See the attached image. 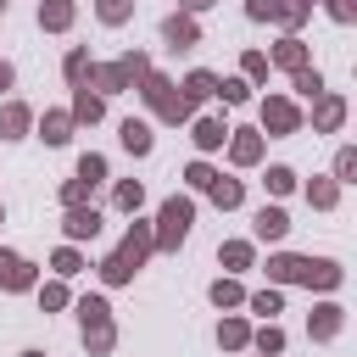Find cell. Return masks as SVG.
Masks as SVG:
<instances>
[{
    "mask_svg": "<svg viewBox=\"0 0 357 357\" xmlns=\"http://www.w3.org/2000/svg\"><path fill=\"white\" fill-rule=\"evenodd\" d=\"M151 73V56L145 50H123L117 61H89V73H84V84L95 89V95H134V84Z\"/></svg>",
    "mask_w": 357,
    "mask_h": 357,
    "instance_id": "2",
    "label": "cell"
},
{
    "mask_svg": "<svg viewBox=\"0 0 357 357\" xmlns=\"http://www.w3.org/2000/svg\"><path fill=\"white\" fill-rule=\"evenodd\" d=\"M223 151H229V162H234V167H257V162H262V151H268V139H262V128H229Z\"/></svg>",
    "mask_w": 357,
    "mask_h": 357,
    "instance_id": "10",
    "label": "cell"
},
{
    "mask_svg": "<svg viewBox=\"0 0 357 357\" xmlns=\"http://www.w3.org/2000/svg\"><path fill=\"white\" fill-rule=\"evenodd\" d=\"M17 357H45V351H39V346H28V351H17Z\"/></svg>",
    "mask_w": 357,
    "mask_h": 357,
    "instance_id": "49",
    "label": "cell"
},
{
    "mask_svg": "<svg viewBox=\"0 0 357 357\" xmlns=\"http://www.w3.org/2000/svg\"><path fill=\"white\" fill-rule=\"evenodd\" d=\"M95 190H100V184H89V178H78V173H73V178L61 184V206H89V201H95Z\"/></svg>",
    "mask_w": 357,
    "mask_h": 357,
    "instance_id": "40",
    "label": "cell"
},
{
    "mask_svg": "<svg viewBox=\"0 0 357 357\" xmlns=\"http://www.w3.org/2000/svg\"><path fill=\"white\" fill-rule=\"evenodd\" d=\"M206 195H212V206H218V212H234V206H245V184H240V178H223V173L206 184Z\"/></svg>",
    "mask_w": 357,
    "mask_h": 357,
    "instance_id": "28",
    "label": "cell"
},
{
    "mask_svg": "<svg viewBox=\"0 0 357 357\" xmlns=\"http://www.w3.org/2000/svg\"><path fill=\"white\" fill-rule=\"evenodd\" d=\"M312 6H318V0H279V11H273V28H284V33H301V28H307V17H312Z\"/></svg>",
    "mask_w": 357,
    "mask_h": 357,
    "instance_id": "30",
    "label": "cell"
},
{
    "mask_svg": "<svg viewBox=\"0 0 357 357\" xmlns=\"http://www.w3.org/2000/svg\"><path fill=\"white\" fill-rule=\"evenodd\" d=\"M340 190H346V184H335V178L324 173V178H307V190H301V195H307V206H312V212H335V206H340Z\"/></svg>",
    "mask_w": 357,
    "mask_h": 357,
    "instance_id": "26",
    "label": "cell"
},
{
    "mask_svg": "<svg viewBox=\"0 0 357 357\" xmlns=\"http://www.w3.org/2000/svg\"><path fill=\"white\" fill-rule=\"evenodd\" d=\"M78 22V0H39V28L45 33H67Z\"/></svg>",
    "mask_w": 357,
    "mask_h": 357,
    "instance_id": "22",
    "label": "cell"
},
{
    "mask_svg": "<svg viewBox=\"0 0 357 357\" xmlns=\"http://www.w3.org/2000/svg\"><path fill=\"white\" fill-rule=\"evenodd\" d=\"M39 284V268L22 257V251H11V245H0V290H11V296H22V290H33Z\"/></svg>",
    "mask_w": 357,
    "mask_h": 357,
    "instance_id": "8",
    "label": "cell"
},
{
    "mask_svg": "<svg viewBox=\"0 0 357 357\" xmlns=\"http://www.w3.org/2000/svg\"><path fill=\"white\" fill-rule=\"evenodd\" d=\"M346 112H351V106H346L340 89H318V95H312V134H340V128H346Z\"/></svg>",
    "mask_w": 357,
    "mask_h": 357,
    "instance_id": "7",
    "label": "cell"
},
{
    "mask_svg": "<svg viewBox=\"0 0 357 357\" xmlns=\"http://www.w3.org/2000/svg\"><path fill=\"white\" fill-rule=\"evenodd\" d=\"M301 279H307V257H296V251L268 257V284H301Z\"/></svg>",
    "mask_w": 357,
    "mask_h": 357,
    "instance_id": "20",
    "label": "cell"
},
{
    "mask_svg": "<svg viewBox=\"0 0 357 357\" xmlns=\"http://www.w3.org/2000/svg\"><path fill=\"white\" fill-rule=\"evenodd\" d=\"M245 307H251V312H257L262 324H268V318H279V312H284V284H268V290H251V296H245Z\"/></svg>",
    "mask_w": 357,
    "mask_h": 357,
    "instance_id": "31",
    "label": "cell"
},
{
    "mask_svg": "<svg viewBox=\"0 0 357 357\" xmlns=\"http://www.w3.org/2000/svg\"><path fill=\"white\" fill-rule=\"evenodd\" d=\"M95 17H100L106 28H123V22L134 17V0H95Z\"/></svg>",
    "mask_w": 357,
    "mask_h": 357,
    "instance_id": "41",
    "label": "cell"
},
{
    "mask_svg": "<svg viewBox=\"0 0 357 357\" xmlns=\"http://www.w3.org/2000/svg\"><path fill=\"white\" fill-rule=\"evenodd\" d=\"M67 112H73V123H89V128H95V123L106 117V95H95L89 84H78V89H73V106H67Z\"/></svg>",
    "mask_w": 357,
    "mask_h": 357,
    "instance_id": "23",
    "label": "cell"
},
{
    "mask_svg": "<svg viewBox=\"0 0 357 357\" xmlns=\"http://www.w3.org/2000/svg\"><path fill=\"white\" fill-rule=\"evenodd\" d=\"M156 251V234H151V223H139V212H134V223L123 229V240H117V251H106L100 262H95V273H100V284H134V273L145 268V257Z\"/></svg>",
    "mask_w": 357,
    "mask_h": 357,
    "instance_id": "1",
    "label": "cell"
},
{
    "mask_svg": "<svg viewBox=\"0 0 357 357\" xmlns=\"http://www.w3.org/2000/svg\"><path fill=\"white\" fill-rule=\"evenodd\" d=\"M162 45H167V50H195V45H201V22H195L190 11H167V17H162Z\"/></svg>",
    "mask_w": 357,
    "mask_h": 357,
    "instance_id": "11",
    "label": "cell"
},
{
    "mask_svg": "<svg viewBox=\"0 0 357 357\" xmlns=\"http://www.w3.org/2000/svg\"><path fill=\"white\" fill-rule=\"evenodd\" d=\"M0 223H6V206H0Z\"/></svg>",
    "mask_w": 357,
    "mask_h": 357,
    "instance_id": "51",
    "label": "cell"
},
{
    "mask_svg": "<svg viewBox=\"0 0 357 357\" xmlns=\"http://www.w3.org/2000/svg\"><path fill=\"white\" fill-rule=\"evenodd\" d=\"M307 290H324V296H335L340 284H346V268L335 262V257H307V279H301Z\"/></svg>",
    "mask_w": 357,
    "mask_h": 357,
    "instance_id": "14",
    "label": "cell"
},
{
    "mask_svg": "<svg viewBox=\"0 0 357 357\" xmlns=\"http://www.w3.org/2000/svg\"><path fill=\"white\" fill-rule=\"evenodd\" d=\"M84 73H89V45H73V50L61 56V78L78 89V84H84Z\"/></svg>",
    "mask_w": 357,
    "mask_h": 357,
    "instance_id": "36",
    "label": "cell"
},
{
    "mask_svg": "<svg viewBox=\"0 0 357 357\" xmlns=\"http://www.w3.org/2000/svg\"><path fill=\"white\" fill-rule=\"evenodd\" d=\"M134 95H139V100L156 112V123H167V128H184V123L195 117V106L184 100V89H178L167 73H156V67H151V73L134 84Z\"/></svg>",
    "mask_w": 357,
    "mask_h": 357,
    "instance_id": "3",
    "label": "cell"
},
{
    "mask_svg": "<svg viewBox=\"0 0 357 357\" xmlns=\"http://www.w3.org/2000/svg\"><path fill=\"white\" fill-rule=\"evenodd\" d=\"M212 100H223V106H245V100H251V84H245L240 73H234V78H218V95H212Z\"/></svg>",
    "mask_w": 357,
    "mask_h": 357,
    "instance_id": "39",
    "label": "cell"
},
{
    "mask_svg": "<svg viewBox=\"0 0 357 357\" xmlns=\"http://www.w3.org/2000/svg\"><path fill=\"white\" fill-rule=\"evenodd\" d=\"M257 128H262V139H290V134L307 128V112H301L290 95H262V106H257Z\"/></svg>",
    "mask_w": 357,
    "mask_h": 357,
    "instance_id": "6",
    "label": "cell"
},
{
    "mask_svg": "<svg viewBox=\"0 0 357 357\" xmlns=\"http://www.w3.org/2000/svg\"><path fill=\"white\" fill-rule=\"evenodd\" d=\"M268 73H273V67H268V50H245V56H240V78H245L251 89L268 84Z\"/></svg>",
    "mask_w": 357,
    "mask_h": 357,
    "instance_id": "37",
    "label": "cell"
},
{
    "mask_svg": "<svg viewBox=\"0 0 357 357\" xmlns=\"http://www.w3.org/2000/svg\"><path fill=\"white\" fill-rule=\"evenodd\" d=\"M340 329H346V307H340V301H318V307L307 312V335H312L318 346H324V340H335Z\"/></svg>",
    "mask_w": 357,
    "mask_h": 357,
    "instance_id": "13",
    "label": "cell"
},
{
    "mask_svg": "<svg viewBox=\"0 0 357 357\" xmlns=\"http://www.w3.org/2000/svg\"><path fill=\"white\" fill-rule=\"evenodd\" d=\"M218 262H223V273L257 268V240H223V245H218Z\"/></svg>",
    "mask_w": 357,
    "mask_h": 357,
    "instance_id": "24",
    "label": "cell"
},
{
    "mask_svg": "<svg viewBox=\"0 0 357 357\" xmlns=\"http://www.w3.org/2000/svg\"><path fill=\"white\" fill-rule=\"evenodd\" d=\"M262 184H268V195H273V201H284V195H296V190H301L296 167H284V162H273V167L262 173Z\"/></svg>",
    "mask_w": 357,
    "mask_h": 357,
    "instance_id": "32",
    "label": "cell"
},
{
    "mask_svg": "<svg viewBox=\"0 0 357 357\" xmlns=\"http://www.w3.org/2000/svg\"><path fill=\"white\" fill-rule=\"evenodd\" d=\"M218 0H178V11H190V17H201V11H212Z\"/></svg>",
    "mask_w": 357,
    "mask_h": 357,
    "instance_id": "47",
    "label": "cell"
},
{
    "mask_svg": "<svg viewBox=\"0 0 357 357\" xmlns=\"http://www.w3.org/2000/svg\"><path fill=\"white\" fill-rule=\"evenodd\" d=\"M33 296H39V312H61V307H73L67 279H45V284H33Z\"/></svg>",
    "mask_w": 357,
    "mask_h": 357,
    "instance_id": "34",
    "label": "cell"
},
{
    "mask_svg": "<svg viewBox=\"0 0 357 357\" xmlns=\"http://www.w3.org/2000/svg\"><path fill=\"white\" fill-rule=\"evenodd\" d=\"M33 128H39V139H45V145H67L78 123H73V112H67V106H50L45 117H33Z\"/></svg>",
    "mask_w": 357,
    "mask_h": 357,
    "instance_id": "17",
    "label": "cell"
},
{
    "mask_svg": "<svg viewBox=\"0 0 357 357\" xmlns=\"http://www.w3.org/2000/svg\"><path fill=\"white\" fill-rule=\"evenodd\" d=\"M251 351H257V357H284V329L268 318L262 329H251Z\"/></svg>",
    "mask_w": 357,
    "mask_h": 357,
    "instance_id": "35",
    "label": "cell"
},
{
    "mask_svg": "<svg viewBox=\"0 0 357 357\" xmlns=\"http://www.w3.org/2000/svg\"><path fill=\"white\" fill-rule=\"evenodd\" d=\"M11 84H17V67H11V61H0V95H6Z\"/></svg>",
    "mask_w": 357,
    "mask_h": 357,
    "instance_id": "48",
    "label": "cell"
},
{
    "mask_svg": "<svg viewBox=\"0 0 357 357\" xmlns=\"http://www.w3.org/2000/svg\"><path fill=\"white\" fill-rule=\"evenodd\" d=\"M329 17H335L340 28H351V22H357V0H329Z\"/></svg>",
    "mask_w": 357,
    "mask_h": 357,
    "instance_id": "46",
    "label": "cell"
},
{
    "mask_svg": "<svg viewBox=\"0 0 357 357\" xmlns=\"http://www.w3.org/2000/svg\"><path fill=\"white\" fill-rule=\"evenodd\" d=\"M307 61H312V50H307L301 33H284V39L268 50V67H279V73H296V67H307Z\"/></svg>",
    "mask_w": 357,
    "mask_h": 357,
    "instance_id": "15",
    "label": "cell"
},
{
    "mask_svg": "<svg viewBox=\"0 0 357 357\" xmlns=\"http://www.w3.org/2000/svg\"><path fill=\"white\" fill-rule=\"evenodd\" d=\"M73 173H78V178H89V184H106V156H100V151H84Z\"/></svg>",
    "mask_w": 357,
    "mask_h": 357,
    "instance_id": "43",
    "label": "cell"
},
{
    "mask_svg": "<svg viewBox=\"0 0 357 357\" xmlns=\"http://www.w3.org/2000/svg\"><path fill=\"white\" fill-rule=\"evenodd\" d=\"M117 139H123L128 156H151V151H156V134H151L145 117H123V123H117Z\"/></svg>",
    "mask_w": 357,
    "mask_h": 357,
    "instance_id": "18",
    "label": "cell"
},
{
    "mask_svg": "<svg viewBox=\"0 0 357 357\" xmlns=\"http://www.w3.org/2000/svg\"><path fill=\"white\" fill-rule=\"evenodd\" d=\"M178 89H184V100H190V106H201V100H212V95H218V73H212V67H190Z\"/></svg>",
    "mask_w": 357,
    "mask_h": 357,
    "instance_id": "25",
    "label": "cell"
},
{
    "mask_svg": "<svg viewBox=\"0 0 357 357\" xmlns=\"http://www.w3.org/2000/svg\"><path fill=\"white\" fill-rule=\"evenodd\" d=\"M206 301H212L218 312H234V307H245V284H240L234 273H218V279L206 284Z\"/></svg>",
    "mask_w": 357,
    "mask_h": 357,
    "instance_id": "21",
    "label": "cell"
},
{
    "mask_svg": "<svg viewBox=\"0 0 357 357\" xmlns=\"http://www.w3.org/2000/svg\"><path fill=\"white\" fill-rule=\"evenodd\" d=\"M190 223H195V201H190V195H167V201L156 206V223H151L156 251H178V245L190 240Z\"/></svg>",
    "mask_w": 357,
    "mask_h": 357,
    "instance_id": "5",
    "label": "cell"
},
{
    "mask_svg": "<svg viewBox=\"0 0 357 357\" xmlns=\"http://www.w3.org/2000/svg\"><path fill=\"white\" fill-rule=\"evenodd\" d=\"M329 178H335V184H357V151H351V145H340V151H335Z\"/></svg>",
    "mask_w": 357,
    "mask_h": 357,
    "instance_id": "42",
    "label": "cell"
},
{
    "mask_svg": "<svg viewBox=\"0 0 357 357\" xmlns=\"http://www.w3.org/2000/svg\"><path fill=\"white\" fill-rule=\"evenodd\" d=\"M212 178H218V167H212L206 156H195V162L184 167V184H190V190H201V195H206V184H212Z\"/></svg>",
    "mask_w": 357,
    "mask_h": 357,
    "instance_id": "44",
    "label": "cell"
},
{
    "mask_svg": "<svg viewBox=\"0 0 357 357\" xmlns=\"http://www.w3.org/2000/svg\"><path fill=\"white\" fill-rule=\"evenodd\" d=\"M106 229V218H100V206L89 201V206H61V234L73 240V245H84V240H95Z\"/></svg>",
    "mask_w": 357,
    "mask_h": 357,
    "instance_id": "9",
    "label": "cell"
},
{
    "mask_svg": "<svg viewBox=\"0 0 357 357\" xmlns=\"http://www.w3.org/2000/svg\"><path fill=\"white\" fill-rule=\"evenodd\" d=\"M84 268H89V262H84V251H78L73 240H61V245L50 251V273H56V279H78Z\"/></svg>",
    "mask_w": 357,
    "mask_h": 357,
    "instance_id": "29",
    "label": "cell"
},
{
    "mask_svg": "<svg viewBox=\"0 0 357 357\" xmlns=\"http://www.w3.org/2000/svg\"><path fill=\"white\" fill-rule=\"evenodd\" d=\"M290 234V212L284 206H257V218H251V240L257 245H279Z\"/></svg>",
    "mask_w": 357,
    "mask_h": 357,
    "instance_id": "12",
    "label": "cell"
},
{
    "mask_svg": "<svg viewBox=\"0 0 357 357\" xmlns=\"http://www.w3.org/2000/svg\"><path fill=\"white\" fill-rule=\"evenodd\" d=\"M290 89H296V95H301V100H312V95H318V89H324V73H318V67H312V61H307V67H296V73H290Z\"/></svg>",
    "mask_w": 357,
    "mask_h": 357,
    "instance_id": "38",
    "label": "cell"
},
{
    "mask_svg": "<svg viewBox=\"0 0 357 357\" xmlns=\"http://www.w3.org/2000/svg\"><path fill=\"white\" fill-rule=\"evenodd\" d=\"M6 6H11V0H0V17H6Z\"/></svg>",
    "mask_w": 357,
    "mask_h": 357,
    "instance_id": "50",
    "label": "cell"
},
{
    "mask_svg": "<svg viewBox=\"0 0 357 357\" xmlns=\"http://www.w3.org/2000/svg\"><path fill=\"white\" fill-rule=\"evenodd\" d=\"M190 139H195V151L201 156H212V151H223V139H229V123L212 112V117H190Z\"/></svg>",
    "mask_w": 357,
    "mask_h": 357,
    "instance_id": "16",
    "label": "cell"
},
{
    "mask_svg": "<svg viewBox=\"0 0 357 357\" xmlns=\"http://www.w3.org/2000/svg\"><path fill=\"white\" fill-rule=\"evenodd\" d=\"M218 346H223V351H251V324H245L240 312H223V324H218Z\"/></svg>",
    "mask_w": 357,
    "mask_h": 357,
    "instance_id": "27",
    "label": "cell"
},
{
    "mask_svg": "<svg viewBox=\"0 0 357 357\" xmlns=\"http://www.w3.org/2000/svg\"><path fill=\"white\" fill-rule=\"evenodd\" d=\"M78 329H84V351L89 357H106L117 346V324H112V301L106 296H78Z\"/></svg>",
    "mask_w": 357,
    "mask_h": 357,
    "instance_id": "4",
    "label": "cell"
},
{
    "mask_svg": "<svg viewBox=\"0 0 357 357\" xmlns=\"http://www.w3.org/2000/svg\"><path fill=\"white\" fill-rule=\"evenodd\" d=\"M273 11H279V0H245V17L251 22H273Z\"/></svg>",
    "mask_w": 357,
    "mask_h": 357,
    "instance_id": "45",
    "label": "cell"
},
{
    "mask_svg": "<svg viewBox=\"0 0 357 357\" xmlns=\"http://www.w3.org/2000/svg\"><path fill=\"white\" fill-rule=\"evenodd\" d=\"M33 128V106L28 100H0V139H28Z\"/></svg>",
    "mask_w": 357,
    "mask_h": 357,
    "instance_id": "19",
    "label": "cell"
},
{
    "mask_svg": "<svg viewBox=\"0 0 357 357\" xmlns=\"http://www.w3.org/2000/svg\"><path fill=\"white\" fill-rule=\"evenodd\" d=\"M112 206L134 218V212L145 206V184H139V178H117V184H112Z\"/></svg>",
    "mask_w": 357,
    "mask_h": 357,
    "instance_id": "33",
    "label": "cell"
}]
</instances>
